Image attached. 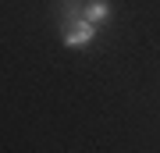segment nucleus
<instances>
[{
  "mask_svg": "<svg viewBox=\"0 0 160 153\" xmlns=\"http://www.w3.org/2000/svg\"><path fill=\"white\" fill-rule=\"evenodd\" d=\"M92 36H96V25L86 22L82 14H75L71 22L64 25V46H75V50H78V46H89Z\"/></svg>",
  "mask_w": 160,
  "mask_h": 153,
  "instance_id": "f257e3e1",
  "label": "nucleus"
},
{
  "mask_svg": "<svg viewBox=\"0 0 160 153\" xmlns=\"http://www.w3.org/2000/svg\"><path fill=\"white\" fill-rule=\"evenodd\" d=\"M78 14L86 18V22H92V25H103L110 18V4L107 0H86V7H82Z\"/></svg>",
  "mask_w": 160,
  "mask_h": 153,
  "instance_id": "f03ea898",
  "label": "nucleus"
}]
</instances>
